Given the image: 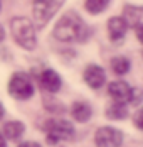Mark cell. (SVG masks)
Wrapping results in <instances>:
<instances>
[{
  "label": "cell",
  "mask_w": 143,
  "mask_h": 147,
  "mask_svg": "<svg viewBox=\"0 0 143 147\" xmlns=\"http://www.w3.org/2000/svg\"><path fill=\"white\" fill-rule=\"evenodd\" d=\"M52 34L61 42H84L89 36V29L78 14L67 12L57 20Z\"/></svg>",
  "instance_id": "6da1fadb"
},
{
  "label": "cell",
  "mask_w": 143,
  "mask_h": 147,
  "mask_svg": "<svg viewBox=\"0 0 143 147\" xmlns=\"http://www.w3.org/2000/svg\"><path fill=\"white\" fill-rule=\"evenodd\" d=\"M10 32L17 44L27 51L35 49L37 46V36L34 24L25 17H14L10 20Z\"/></svg>",
  "instance_id": "7a4b0ae2"
},
{
  "label": "cell",
  "mask_w": 143,
  "mask_h": 147,
  "mask_svg": "<svg viewBox=\"0 0 143 147\" xmlns=\"http://www.w3.org/2000/svg\"><path fill=\"white\" fill-rule=\"evenodd\" d=\"M44 130L47 135V144H57L61 140H71L74 137V127L71 122L64 118H52L47 120L44 125Z\"/></svg>",
  "instance_id": "3957f363"
},
{
  "label": "cell",
  "mask_w": 143,
  "mask_h": 147,
  "mask_svg": "<svg viewBox=\"0 0 143 147\" xmlns=\"http://www.w3.org/2000/svg\"><path fill=\"white\" fill-rule=\"evenodd\" d=\"M9 93L15 100L25 102V100L34 96L35 88H34L30 78L25 73H14L12 78H10V81H9Z\"/></svg>",
  "instance_id": "277c9868"
},
{
  "label": "cell",
  "mask_w": 143,
  "mask_h": 147,
  "mask_svg": "<svg viewBox=\"0 0 143 147\" xmlns=\"http://www.w3.org/2000/svg\"><path fill=\"white\" fill-rule=\"evenodd\" d=\"M61 0H34L32 2V15L37 27H44L59 10Z\"/></svg>",
  "instance_id": "5b68a950"
},
{
  "label": "cell",
  "mask_w": 143,
  "mask_h": 147,
  "mask_svg": "<svg viewBox=\"0 0 143 147\" xmlns=\"http://www.w3.org/2000/svg\"><path fill=\"white\" fill-rule=\"evenodd\" d=\"M96 147H120L123 144V134L114 127H100L94 134Z\"/></svg>",
  "instance_id": "8992f818"
},
{
  "label": "cell",
  "mask_w": 143,
  "mask_h": 147,
  "mask_svg": "<svg viewBox=\"0 0 143 147\" xmlns=\"http://www.w3.org/2000/svg\"><path fill=\"white\" fill-rule=\"evenodd\" d=\"M83 78H84L86 85L93 90L103 88V85L106 83V73H104V69L101 66H98V64L86 66L84 73H83Z\"/></svg>",
  "instance_id": "52a82bcc"
},
{
  "label": "cell",
  "mask_w": 143,
  "mask_h": 147,
  "mask_svg": "<svg viewBox=\"0 0 143 147\" xmlns=\"http://www.w3.org/2000/svg\"><path fill=\"white\" fill-rule=\"evenodd\" d=\"M126 30H128V26H126L123 17H111L108 20V36L114 44H118L125 39Z\"/></svg>",
  "instance_id": "ba28073f"
},
{
  "label": "cell",
  "mask_w": 143,
  "mask_h": 147,
  "mask_svg": "<svg viewBox=\"0 0 143 147\" xmlns=\"http://www.w3.org/2000/svg\"><path fill=\"white\" fill-rule=\"evenodd\" d=\"M41 85L44 86L45 91L49 93H57L59 90L62 88V80L57 71L54 69H44L41 74Z\"/></svg>",
  "instance_id": "9c48e42d"
},
{
  "label": "cell",
  "mask_w": 143,
  "mask_h": 147,
  "mask_svg": "<svg viewBox=\"0 0 143 147\" xmlns=\"http://www.w3.org/2000/svg\"><path fill=\"white\" fill-rule=\"evenodd\" d=\"M131 86L126 81H113L108 86V95L116 102H128L131 96Z\"/></svg>",
  "instance_id": "30bf717a"
},
{
  "label": "cell",
  "mask_w": 143,
  "mask_h": 147,
  "mask_svg": "<svg viewBox=\"0 0 143 147\" xmlns=\"http://www.w3.org/2000/svg\"><path fill=\"white\" fill-rule=\"evenodd\" d=\"M142 17H143V9L138 5H126L123 9V19L126 22L128 27H136L142 26Z\"/></svg>",
  "instance_id": "8fae6325"
},
{
  "label": "cell",
  "mask_w": 143,
  "mask_h": 147,
  "mask_svg": "<svg viewBox=\"0 0 143 147\" xmlns=\"http://www.w3.org/2000/svg\"><path fill=\"white\" fill-rule=\"evenodd\" d=\"M71 115L76 122L84 123V122H88V120L91 118L93 110H91V107L86 102H74L71 105Z\"/></svg>",
  "instance_id": "7c38bea8"
},
{
  "label": "cell",
  "mask_w": 143,
  "mask_h": 147,
  "mask_svg": "<svg viewBox=\"0 0 143 147\" xmlns=\"http://www.w3.org/2000/svg\"><path fill=\"white\" fill-rule=\"evenodd\" d=\"M24 134H25V125L19 120L7 122L3 125V137L9 139V140H19Z\"/></svg>",
  "instance_id": "4fadbf2b"
},
{
  "label": "cell",
  "mask_w": 143,
  "mask_h": 147,
  "mask_svg": "<svg viewBox=\"0 0 143 147\" xmlns=\"http://www.w3.org/2000/svg\"><path fill=\"white\" fill-rule=\"evenodd\" d=\"M106 117L110 118V120H125V118L128 117V108H126L125 102L113 100L106 107Z\"/></svg>",
  "instance_id": "5bb4252c"
},
{
  "label": "cell",
  "mask_w": 143,
  "mask_h": 147,
  "mask_svg": "<svg viewBox=\"0 0 143 147\" xmlns=\"http://www.w3.org/2000/svg\"><path fill=\"white\" fill-rule=\"evenodd\" d=\"M111 69L114 71V74H126L131 69V63L125 56H114L111 59Z\"/></svg>",
  "instance_id": "9a60e30c"
},
{
  "label": "cell",
  "mask_w": 143,
  "mask_h": 147,
  "mask_svg": "<svg viewBox=\"0 0 143 147\" xmlns=\"http://www.w3.org/2000/svg\"><path fill=\"white\" fill-rule=\"evenodd\" d=\"M108 5H110V0H86L84 2V9L93 15L104 12Z\"/></svg>",
  "instance_id": "2e32d148"
},
{
  "label": "cell",
  "mask_w": 143,
  "mask_h": 147,
  "mask_svg": "<svg viewBox=\"0 0 143 147\" xmlns=\"http://www.w3.org/2000/svg\"><path fill=\"white\" fill-rule=\"evenodd\" d=\"M133 122H135V127H136L138 130H142V129H143V125H142V112H140V110L135 113V118H133Z\"/></svg>",
  "instance_id": "e0dca14e"
},
{
  "label": "cell",
  "mask_w": 143,
  "mask_h": 147,
  "mask_svg": "<svg viewBox=\"0 0 143 147\" xmlns=\"http://www.w3.org/2000/svg\"><path fill=\"white\" fill-rule=\"evenodd\" d=\"M17 147H41V144H37V142H22Z\"/></svg>",
  "instance_id": "ac0fdd59"
},
{
  "label": "cell",
  "mask_w": 143,
  "mask_h": 147,
  "mask_svg": "<svg viewBox=\"0 0 143 147\" xmlns=\"http://www.w3.org/2000/svg\"><path fill=\"white\" fill-rule=\"evenodd\" d=\"M0 147H7V139L3 137V134H0Z\"/></svg>",
  "instance_id": "d6986e66"
},
{
  "label": "cell",
  "mask_w": 143,
  "mask_h": 147,
  "mask_svg": "<svg viewBox=\"0 0 143 147\" xmlns=\"http://www.w3.org/2000/svg\"><path fill=\"white\" fill-rule=\"evenodd\" d=\"M3 39H5V30H3V27H2V26H0V42H2Z\"/></svg>",
  "instance_id": "ffe728a7"
},
{
  "label": "cell",
  "mask_w": 143,
  "mask_h": 147,
  "mask_svg": "<svg viewBox=\"0 0 143 147\" xmlns=\"http://www.w3.org/2000/svg\"><path fill=\"white\" fill-rule=\"evenodd\" d=\"M3 115H5V110H3V105L0 103V120L3 118Z\"/></svg>",
  "instance_id": "44dd1931"
},
{
  "label": "cell",
  "mask_w": 143,
  "mask_h": 147,
  "mask_svg": "<svg viewBox=\"0 0 143 147\" xmlns=\"http://www.w3.org/2000/svg\"><path fill=\"white\" fill-rule=\"evenodd\" d=\"M0 9H2V3H0Z\"/></svg>",
  "instance_id": "7402d4cb"
}]
</instances>
